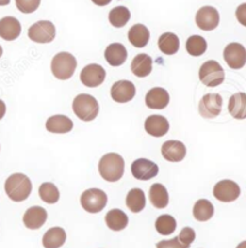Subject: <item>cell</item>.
I'll return each mask as SVG.
<instances>
[{
    "mask_svg": "<svg viewBox=\"0 0 246 248\" xmlns=\"http://www.w3.org/2000/svg\"><path fill=\"white\" fill-rule=\"evenodd\" d=\"M10 4V0H0V6H6Z\"/></svg>",
    "mask_w": 246,
    "mask_h": 248,
    "instance_id": "cell-41",
    "label": "cell"
},
{
    "mask_svg": "<svg viewBox=\"0 0 246 248\" xmlns=\"http://www.w3.org/2000/svg\"><path fill=\"white\" fill-rule=\"evenodd\" d=\"M178 239L182 245L190 247L192 245V242L195 241V239H196V232H195V230L192 228L185 227L182 228V230L178 235Z\"/></svg>",
    "mask_w": 246,
    "mask_h": 248,
    "instance_id": "cell-36",
    "label": "cell"
},
{
    "mask_svg": "<svg viewBox=\"0 0 246 248\" xmlns=\"http://www.w3.org/2000/svg\"><path fill=\"white\" fill-rule=\"evenodd\" d=\"M5 113H6V105L4 103V101L0 100V120L4 118Z\"/></svg>",
    "mask_w": 246,
    "mask_h": 248,
    "instance_id": "cell-39",
    "label": "cell"
},
{
    "mask_svg": "<svg viewBox=\"0 0 246 248\" xmlns=\"http://www.w3.org/2000/svg\"><path fill=\"white\" fill-rule=\"evenodd\" d=\"M107 194L98 188H89L81 196V205L89 214H98L107 205Z\"/></svg>",
    "mask_w": 246,
    "mask_h": 248,
    "instance_id": "cell-6",
    "label": "cell"
},
{
    "mask_svg": "<svg viewBox=\"0 0 246 248\" xmlns=\"http://www.w3.org/2000/svg\"><path fill=\"white\" fill-rule=\"evenodd\" d=\"M228 112L237 120L246 119V93H237L230 96L228 102Z\"/></svg>",
    "mask_w": 246,
    "mask_h": 248,
    "instance_id": "cell-25",
    "label": "cell"
},
{
    "mask_svg": "<svg viewBox=\"0 0 246 248\" xmlns=\"http://www.w3.org/2000/svg\"><path fill=\"white\" fill-rule=\"evenodd\" d=\"M149 199L151 205H154L156 209H164L169 203L168 191L162 184L151 185L149 189Z\"/></svg>",
    "mask_w": 246,
    "mask_h": 248,
    "instance_id": "cell-27",
    "label": "cell"
},
{
    "mask_svg": "<svg viewBox=\"0 0 246 248\" xmlns=\"http://www.w3.org/2000/svg\"><path fill=\"white\" fill-rule=\"evenodd\" d=\"M161 153L166 161L177 163L182 161L186 156V146L179 140H167L162 145Z\"/></svg>",
    "mask_w": 246,
    "mask_h": 248,
    "instance_id": "cell-15",
    "label": "cell"
},
{
    "mask_svg": "<svg viewBox=\"0 0 246 248\" xmlns=\"http://www.w3.org/2000/svg\"><path fill=\"white\" fill-rule=\"evenodd\" d=\"M72 128V120L65 115H53L46 121V130L50 133L64 135V133L71 132Z\"/></svg>",
    "mask_w": 246,
    "mask_h": 248,
    "instance_id": "cell-20",
    "label": "cell"
},
{
    "mask_svg": "<svg viewBox=\"0 0 246 248\" xmlns=\"http://www.w3.org/2000/svg\"><path fill=\"white\" fill-rule=\"evenodd\" d=\"M157 45H159L160 50L167 55L176 54L180 47L178 36L176 34H173V32H164V34H162L159 37Z\"/></svg>",
    "mask_w": 246,
    "mask_h": 248,
    "instance_id": "cell-28",
    "label": "cell"
},
{
    "mask_svg": "<svg viewBox=\"0 0 246 248\" xmlns=\"http://www.w3.org/2000/svg\"><path fill=\"white\" fill-rule=\"evenodd\" d=\"M222 109V97L219 93H207L198 105V112L202 118L214 119L220 115Z\"/></svg>",
    "mask_w": 246,
    "mask_h": 248,
    "instance_id": "cell-9",
    "label": "cell"
},
{
    "mask_svg": "<svg viewBox=\"0 0 246 248\" xmlns=\"http://www.w3.org/2000/svg\"><path fill=\"white\" fill-rule=\"evenodd\" d=\"M66 241V232L63 228L53 227L46 232L42 237V245L45 248H60Z\"/></svg>",
    "mask_w": 246,
    "mask_h": 248,
    "instance_id": "cell-24",
    "label": "cell"
},
{
    "mask_svg": "<svg viewBox=\"0 0 246 248\" xmlns=\"http://www.w3.org/2000/svg\"><path fill=\"white\" fill-rule=\"evenodd\" d=\"M91 1L95 5H98V6H106V5L110 4L112 0H91Z\"/></svg>",
    "mask_w": 246,
    "mask_h": 248,
    "instance_id": "cell-40",
    "label": "cell"
},
{
    "mask_svg": "<svg viewBox=\"0 0 246 248\" xmlns=\"http://www.w3.org/2000/svg\"><path fill=\"white\" fill-rule=\"evenodd\" d=\"M22 27L17 18L11 16L0 19V37L5 41H15L21 35Z\"/></svg>",
    "mask_w": 246,
    "mask_h": 248,
    "instance_id": "cell-16",
    "label": "cell"
},
{
    "mask_svg": "<svg viewBox=\"0 0 246 248\" xmlns=\"http://www.w3.org/2000/svg\"><path fill=\"white\" fill-rule=\"evenodd\" d=\"M194 217L198 222H207L214 216V205L208 199H199L194 205Z\"/></svg>",
    "mask_w": 246,
    "mask_h": 248,
    "instance_id": "cell-30",
    "label": "cell"
},
{
    "mask_svg": "<svg viewBox=\"0 0 246 248\" xmlns=\"http://www.w3.org/2000/svg\"><path fill=\"white\" fill-rule=\"evenodd\" d=\"M81 82L88 88H98L105 82L106 71L101 65L90 64L81 71Z\"/></svg>",
    "mask_w": 246,
    "mask_h": 248,
    "instance_id": "cell-11",
    "label": "cell"
},
{
    "mask_svg": "<svg viewBox=\"0 0 246 248\" xmlns=\"http://www.w3.org/2000/svg\"><path fill=\"white\" fill-rule=\"evenodd\" d=\"M125 170V162L119 154L110 153L101 157L98 162V171L103 180L116 182L120 180Z\"/></svg>",
    "mask_w": 246,
    "mask_h": 248,
    "instance_id": "cell-2",
    "label": "cell"
},
{
    "mask_svg": "<svg viewBox=\"0 0 246 248\" xmlns=\"http://www.w3.org/2000/svg\"><path fill=\"white\" fill-rule=\"evenodd\" d=\"M77 67V60L71 53L60 52L55 54L52 59L50 70L53 76L60 80H67L75 73Z\"/></svg>",
    "mask_w": 246,
    "mask_h": 248,
    "instance_id": "cell-4",
    "label": "cell"
},
{
    "mask_svg": "<svg viewBox=\"0 0 246 248\" xmlns=\"http://www.w3.org/2000/svg\"><path fill=\"white\" fill-rule=\"evenodd\" d=\"M40 198L47 204H55L60 198V193L58 187L52 182H44L39 188Z\"/></svg>",
    "mask_w": 246,
    "mask_h": 248,
    "instance_id": "cell-34",
    "label": "cell"
},
{
    "mask_svg": "<svg viewBox=\"0 0 246 248\" xmlns=\"http://www.w3.org/2000/svg\"><path fill=\"white\" fill-rule=\"evenodd\" d=\"M55 27L49 21H39L28 30V36L36 44H49L55 39Z\"/></svg>",
    "mask_w": 246,
    "mask_h": 248,
    "instance_id": "cell-7",
    "label": "cell"
},
{
    "mask_svg": "<svg viewBox=\"0 0 246 248\" xmlns=\"http://www.w3.org/2000/svg\"><path fill=\"white\" fill-rule=\"evenodd\" d=\"M126 206L131 212L138 214L146 207V194L141 188H132L126 196Z\"/></svg>",
    "mask_w": 246,
    "mask_h": 248,
    "instance_id": "cell-29",
    "label": "cell"
},
{
    "mask_svg": "<svg viewBox=\"0 0 246 248\" xmlns=\"http://www.w3.org/2000/svg\"><path fill=\"white\" fill-rule=\"evenodd\" d=\"M129 41L136 48H143L148 45L150 39V32L149 29L143 24H134L129 30Z\"/></svg>",
    "mask_w": 246,
    "mask_h": 248,
    "instance_id": "cell-23",
    "label": "cell"
},
{
    "mask_svg": "<svg viewBox=\"0 0 246 248\" xmlns=\"http://www.w3.org/2000/svg\"><path fill=\"white\" fill-rule=\"evenodd\" d=\"M136 95V87L130 80H118L111 88V96L118 103H126L133 100Z\"/></svg>",
    "mask_w": 246,
    "mask_h": 248,
    "instance_id": "cell-14",
    "label": "cell"
},
{
    "mask_svg": "<svg viewBox=\"0 0 246 248\" xmlns=\"http://www.w3.org/2000/svg\"><path fill=\"white\" fill-rule=\"evenodd\" d=\"M144 128L148 135L160 138V137L167 135L169 130V123L162 115H150L147 118L146 123H144Z\"/></svg>",
    "mask_w": 246,
    "mask_h": 248,
    "instance_id": "cell-18",
    "label": "cell"
},
{
    "mask_svg": "<svg viewBox=\"0 0 246 248\" xmlns=\"http://www.w3.org/2000/svg\"><path fill=\"white\" fill-rule=\"evenodd\" d=\"M131 173L137 180L148 181L159 174V167L153 161L147 158H138L131 164Z\"/></svg>",
    "mask_w": 246,
    "mask_h": 248,
    "instance_id": "cell-13",
    "label": "cell"
},
{
    "mask_svg": "<svg viewBox=\"0 0 246 248\" xmlns=\"http://www.w3.org/2000/svg\"><path fill=\"white\" fill-rule=\"evenodd\" d=\"M155 229L161 235H171L176 232L177 221L171 215H161L155 222Z\"/></svg>",
    "mask_w": 246,
    "mask_h": 248,
    "instance_id": "cell-33",
    "label": "cell"
},
{
    "mask_svg": "<svg viewBox=\"0 0 246 248\" xmlns=\"http://www.w3.org/2000/svg\"><path fill=\"white\" fill-rule=\"evenodd\" d=\"M131 14L130 10L125 6H116L110 11L108 19L110 23L115 28H123L130 21Z\"/></svg>",
    "mask_w": 246,
    "mask_h": 248,
    "instance_id": "cell-31",
    "label": "cell"
},
{
    "mask_svg": "<svg viewBox=\"0 0 246 248\" xmlns=\"http://www.w3.org/2000/svg\"><path fill=\"white\" fill-rule=\"evenodd\" d=\"M169 93L164 88H153L147 93L146 105L150 109L161 110L168 106Z\"/></svg>",
    "mask_w": 246,
    "mask_h": 248,
    "instance_id": "cell-19",
    "label": "cell"
},
{
    "mask_svg": "<svg viewBox=\"0 0 246 248\" xmlns=\"http://www.w3.org/2000/svg\"><path fill=\"white\" fill-rule=\"evenodd\" d=\"M47 221V211L41 206H33L25 211L23 223L28 229H40Z\"/></svg>",
    "mask_w": 246,
    "mask_h": 248,
    "instance_id": "cell-17",
    "label": "cell"
},
{
    "mask_svg": "<svg viewBox=\"0 0 246 248\" xmlns=\"http://www.w3.org/2000/svg\"><path fill=\"white\" fill-rule=\"evenodd\" d=\"M156 248H190L179 241L178 236L172 240H164L156 244Z\"/></svg>",
    "mask_w": 246,
    "mask_h": 248,
    "instance_id": "cell-37",
    "label": "cell"
},
{
    "mask_svg": "<svg viewBox=\"0 0 246 248\" xmlns=\"http://www.w3.org/2000/svg\"><path fill=\"white\" fill-rule=\"evenodd\" d=\"M235 17L240 24L246 27V2L238 6L237 11H235Z\"/></svg>",
    "mask_w": 246,
    "mask_h": 248,
    "instance_id": "cell-38",
    "label": "cell"
},
{
    "mask_svg": "<svg viewBox=\"0 0 246 248\" xmlns=\"http://www.w3.org/2000/svg\"><path fill=\"white\" fill-rule=\"evenodd\" d=\"M105 59L111 66H121L128 59V50L121 44H111L105 50Z\"/></svg>",
    "mask_w": 246,
    "mask_h": 248,
    "instance_id": "cell-21",
    "label": "cell"
},
{
    "mask_svg": "<svg viewBox=\"0 0 246 248\" xmlns=\"http://www.w3.org/2000/svg\"><path fill=\"white\" fill-rule=\"evenodd\" d=\"M106 224L113 232H121L129 224V217L124 211L119 209H113L107 212L105 217Z\"/></svg>",
    "mask_w": 246,
    "mask_h": 248,
    "instance_id": "cell-26",
    "label": "cell"
},
{
    "mask_svg": "<svg viewBox=\"0 0 246 248\" xmlns=\"http://www.w3.org/2000/svg\"><path fill=\"white\" fill-rule=\"evenodd\" d=\"M33 191V185L30 179L22 173L10 175L5 181V192L11 201L21 203L28 199Z\"/></svg>",
    "mask_w": 246,
    "mask_h": 248,
    "instance_id": "cell-1",
    "label": "cell"
},
{
    "mask_svg": "<svg viewBox=\"0 0 246 248\" xmlns=\"http://www.w3.org/2000/svg\"><path fill=\"white\" fill-rule=\"evenodd\" d=\"M207 48V41L199 35H192L186 40V50L192 57H201L202 54H204Z\"/></svg>",
    "mask_w": 246,
    "mask_h": 248,
    "instance_id": "cell-32",
    "label": "cell"
},
{
    "mask_svg": "<svg viewBox=\"0 0 246 248\" xmlns=\"http://www.w3.org/2000/svg\"><path fill=\"white\" fill-rule=\"evenodd\" d=\"M151 70H153V60L148 54L142 53L133 58L131 62V71L136 77H148L151 73Z\"/></svg>",
    "mask_w": 246,
    "mask_h": 248,
    "instance_id": "cell-22",
    "label": "cell"
},
{
    "mask_svg": "<svg viewBox=\"0 0 246 248\" xmlns=\"http://www.w3.org/2000/svg\"><path fill=\"white\" fill-rule=\"evenodd\" d=\"M1 55H2V47L0 46V58H1Z\"/></svg>",
    "mask_w": 246,
    "mask_h": 248,
    "instance_id": "cell-43",
    "label": "cell"
},
{
    "mask_svg": "<svg viewBox=\"0 0 246 248\" xmlns=\"http://www.w3.org/2000/svg\"><path fill=\"white\" fill-rule=\"evenodd\" d=\"M220 23V15L215 7L203 6L196 14V24L204 31H212L216 29Z\"/></svg>",
    "mask_w": 246,
    "mask_h": 248,
    "instance_id": "cell-12",
    "label": "cell"
},
{
    "mask_svg": "<svg viewBox=\"0 0 246 248\" xmlns=\"http://www.w3.org/2000/svg\"><path fill=\"white\" fill-rule=\"evenodd\" d=\"M72 110L82 121H93L98 115L100 106L94 96L88 93H80L72 102Z\"/></svg>",
    "mask_w": 246,
    "mask_h": 248,
    "instance_id": "cell-3",
    "label": "cell"
},
{
    "mask_svg": "<svg viewBox=\"0 0 246 248\" xmlns=\"http://www.w3.org/2000/svg\"><path fill=\"white\" fill-rule=\"evenodd\" d=\"M199 80L209 88L219 87L225 80V71L215 60H208L199 67Z\"/></svg>",
    "mask_w": 246,
    "mask_h": 248,
    "instance_id": "cell-5",
    "label": "cell"
},
{
    "mask_svg": "<svg viewBox=\"0 0 246 248\" xmlns=\"http://www.w3.org/2000/svg\"><path fill=\"white\" fill-rule=\"evenodd\" d=\"M237 248H246V241H243L242 244H239V245H238Z\"/></svg>",
    "mask_w": 246,
    "mask_h": 248,
    "instance_id": "cell-42",
    "label": "cell"
},
{
    "mask_svg": "<svg viewBox=\"0 0 246 248\" xmlns=\"http://www.w3.org/2000/svg\"><path fill=\"white\" fill-rule=\"evenodd\" d=\"M214 197L222 203H232L240 196V187L232 180H221L217 182L213 189Z\"/></svg>",
    "mask_w": 246,
    "mask_h": 248,
    "instance_id": "cell-8",
    "label": "cell"
},
{
    "mask_svg": "<svg viewBox=\"0 0 246 248\" xmlns=\"http://www.w3.org/2000/svg\"><path fill=\"white\" fill-rule=\"evenodd\" d=\"M41 0H16V6L22 14H33L39 9Z\"/></svg>",
    "mask_w": 246,
    "mask_h": 248,
    "instance_id": "cell-35",
    "label": "cell"
},
{
    "mask_svg": "<svg viewBox=\"0 0 246 248\" xmlns=\"http://www.w3.org/2000/svg\"><path fill=\"white\" fill-rule=\"evenodd\" d=\"M224 59L226 64L233 70H240L246 64V49L243 45L232 42L226 46L224 50Z\"/></svg>",
    "mask_w": 246,
    "mask_h": 248,
    "instance_id": "cell-10",
    "label": "cell"
}]
</instances>
